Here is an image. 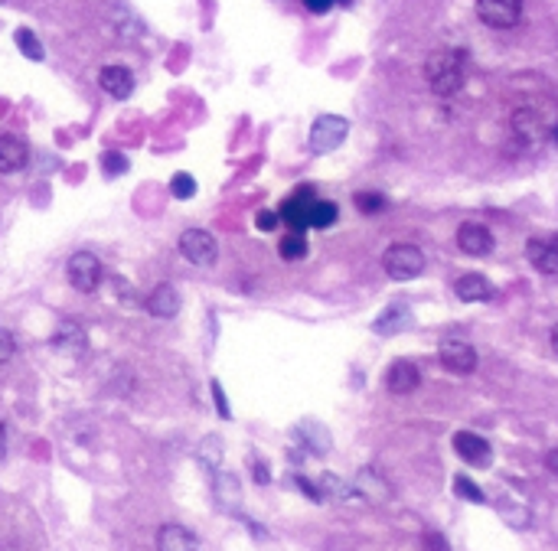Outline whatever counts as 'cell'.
<instances>
[{
  "instance_id": "obj_41",
  "label": "cell",
  "mask_w": 558,
  "mask_h": 551,
  "mask_svg": "<svg viewBox=\"0 0 558 551\" xmlns=\"http://www.w3.org/2000/svg\"><path fill=\"white\" fill-rule=\"evenodd\" d=\"M114 287H118V291H122V301H128V303H138V297H134V287H131V284H128V287H124V281H122V278H114Z\"/></svg>"
},
{
  "instance_id": "obj_38",
  "label": "cell",
  "mask_w": 558,
  "mask_h": 551,
  "mask_svg": "<svg viewBox=\"0 0 558 551\" xmlns=\"http://www.w3.org/2000/svg\"><path fill=\"white\" fill-rule=\"evenodd\" d=\"M301 4H304L310 13H317V17H320V13H330V11H334L336 0H301Z\"/></svg>"
},
{
  "instance_id": "obj_1",
  "label": "cell",
  "mask_w": 558,
  "mask_h": 551,
  "mask_svg": "<svg viewBox=\"0 0 558 551\" xmlns=\"http://www.w3.org/2000/svg\"><path fill=\"white\" fill-rule=\"evenodd\" d=\"M425 82L437 98H454L468 82V59L457 50H435L425 59Z\"/></svg>"
},
{
  "instance_id": "obj_17",
  "label": "cell",
  "mask_w": 558,
  "mask_h": 551,
  "mask_svg": "<svg viewBox=\"0 0 558 551\" xmlns=\"http://www.w3.org/2000/svg\"><path fill=\"white\" fill-rule=\"evenodd\" d=\"M157 551H200V539L186 525H161L157 531Z\"/></svg>"
},
{
  "instance_id": "obj_45",
  "label": "cell",
  "mask_w": 558,
  "mask_h": 551,
  "mask_svg": "<svg viewBox=\"0 0 558 551\" xmlns=\"http://www.w3.org/2000/svg\"><path fill=\"white\" fill-rule=\"evenodd\" d=\"M0 4H4V0H0Z\"/></svg>"
},
{
  "instance_id": "obj_20",
  "label": "cell",
  "mask_w": 558,
  "mask_h": 551,
  "mask_svg": "<svg viewBox=\"0 0 558 551\" xmlns=\"http://www.w3.org/2000/svg\"><path fill=\"white\" fill-rule=\"evenodd\" d=\"M295 437L304 444L310 453H317V457L330 453V447H334V437H330V431H326L324 424H317V421H301L295 428Z\"/></svg>"
},
{
  "instance_id": "obj_24",
  "label": "cell",
  "mask_w": 558,
  "mask_h": 551,
  "mask_svg": "<svg viewBox=\"0 0 558 551\" xmlns=\"http://www.w3.org/2000/svg\"><path fill=\"white\" fill-rule=\"evenodd\" d=\"M336 219H340L336 202L314 200V206H310V229H330V225H336Z\"/></svg>"
},
{
  "instance_id": "obj_18",
  "label": "cell",
  "mask_w": 558,
  "mask_h": 551,
  "mask_svg": "<svg viewBox=\"0 0 558 551\" xmlns=\"http://www.w3.org/2000/svg\"><path fill=\"white\" fill-rule=\"evenodd\" d=\"M98 85H102L112 98L124 101L134 91V75L128 66H105V69L98 72Z\"/></svg>"
},
{
  "instance_id": "obj_12",
  "label": "cell",
  "mask_w": 558,
  "mask_h": 551,
  "mask_svg": "<svg viewBox=\"0 0 558 551\" xmlns=\"http://www.w3.org/2000/svg\"><path fill=\"white\" fill-rule=\"evenodd\" d=\"M144 307H147V313L157 317V320H173V317L180 313V294H177L173 284L163 281L144 297Z\"/></svg>"
},
{
  "instance_id": "obj_16",
  "label": "cell",
  "mask_w": 558,
  "mask_h": 551,
  "mask_svg": "<svg viewBox=\"0 0 558 551\" xmlns=\"http://www.w3.org/2000/svg\"><path fill=\"white\" fill-rule=\"evenodd\" d=\"M509 124H513V134L526 144H538L542 138H546V121H542V114L532 108H516L513 111V118H509Z\"/></svg>"
},
{
  "instance_id": "obj_7",
  "label": "cell",
  "mask_w": 558,
  "mask_h": 551,
  "mask_svg": "<svg viewBox=\"0 0 558 551\" xmlns=\"http://www.w3.org/2000/svg\"><path fill=\"white\" fill-rule=\"evenodd\" d=\"M353 492L356 500L373 502V506H386L392 500V483L376 470V467H359L353 476Z\"/></svg>"
},
{
  "instance_id": "obj_22",
  "label": "cell",
  "mask_w": 558,
  "mask_h": 551,
  "mask_svg": "<svg viewBox=\"0 0 558 551\" xmlns=\"http://www.w3.org/2000/svg\"><path fill=\"white\" fill-rule=\"evenodd\" d=\"M89 346L85 342V330H82L79 323H59V330L52 333V350H59V352H82Z\"/></svg>"
},
{
  "instance_id": "obj_28",
  "label": "cell",
  "mask_w": 558,
  "mask_h": 551,
  "mask_svg": "<svg viewBox=\"0 0 558 551\" xmlns=\"http://www.w3.org/2000/svg\"><path fill=\"white\" fill-rule=\"evenodd\" d=\"M317 486H320V492H324V500H326V496H334V500H350V496H356L353 483H343L340 476H336V473H324Z\"/></svg>"
},
{
  "instance_id": "obj_2",
  "label": "cell",
  "mask_w": 558,
  "mask_h": 551,
  "mask_svg": "<svg viewBox=\"0 0 558 551\" xmlns=\"http://www.w3.org/2000/svg\"><path fill=\"white\" fill-rule=\"evenodd\" d=\"M382 271L398 284L415 281L425 274V251L418 245H408V241H396L382 251Z\"/></svg>"
},
{
  "instance_id": "obj_26",
  "label": "cell",
  "mask_w": 558,
  "mask_h": 551,
  "mask_svg": "<svg viewBox=\"0 0 558 551\" xmlns=\"http://www.w3.org/2000/svg\"><path fill=\"white\" fill-rule=\"evenodd\" d=\"M216 500L223 502L225 509H232L239 502V480L232 473H216Z\"/></svg>"
},
{
  "instance_id": "obj_34",
  "label": "cell",
  "mask_w": 558,
  "mask_h": 551,
  "mask_svg": "<svg viewBox=\"0 0 558 551\" xmlns=\"http://www.w3.org/2000/svg\"><path fill=\"white\" fill-rule=\"evenodd\" d=\"M13 352H17V342H13V333H11V330H4V327H0V366H4V362H11V359H13Z\"/></svg>"
},
{
  "instance_id": "obj_27",
  "label": "cell",
  "mask_w": 558,
  "mask_h": 551,
  "mask_svg": "<svg viewBox=\"0 0 558 551\" xmlns=\"http://www.w3.org/2000/svg\"><path fill=\"white\" fill-rule=\"evenodd\" d=\"M278 255L285 261H301L307 255V239L304 232H291V235H285V239L278 241Z\"/></svg>"
},
{
  "instance_id": "obj_5",
  "label": "cell",
  "mask_w": 558,
  "mask_h": 551,
  "mask_svg": "<svg viewBox=\"0 0 558 551\" xmlns=\"http://www.w3.org/2000/svg\"><path fill=\"white\" fill-rule=\"evenodd\" d=\"M180 255L190 264H196V268H213L216 258H219V245H216L213 232L206 229H186L180 235Z\"/></svg>"
},
{
  "instance_id": "obj_9",
  "label": "cell",
  "mask_w": 558,
  "mask_h": 551,
  "mask_svg": "<svg viewBox=\"0 0 558 551\" xmlns=\"http://www.w3.org/2000/svg\"><path fill=\"white\" fill-rule=\"evenodd\" d=\"M437 362L454 375H470L477 369V352L464 340H444L437 346Z\"/></svg>"
},
{
  "instance_id": "obj_25",
  "label": "cell",
  "mask_w": 558,
  "mask_h": 551,
  "mask_svg": "<svg viewBox=\"0 0 558 551\" xmlns=\"http://www.w3.org/2000/svg\"><path fill=\"white\" fill-rule=\"evenodd\" d=\"M13 40H17V50L27 56V59H33V62H43V56H46V50H43V43H40V36L33 30H27V27H20V30L13 33Z\"/></svg>"
},
{
  "instance_id": "obj_40",
  "label": "cell",
  "mask_w": 558,
  "mask_h": 551,
  "mask_svg": "<svg viewBox=\"0 0 558 551\" xmlns=\"http://www.w3.org/2000/svg\"><path fill=\"white\" fill-rule=\"evenodd\" d=\"M252 476H255V483H262V486H264L268 480H271V476H268V467H264L262 460H255V463H252Z\"/></svg>"
},
{
  "instance_id": "obj_37",
  "label": "cell",
  "mask_w": 558,
  "mask_h": 551,
  "mask_svg": "<svg viewBox=\"0 0 558 551\" xmlns=\"http://www.w3.org/2000/svg\"><path fill=\"white\" fill-rule=\"evenodd\" d=\"M295 483H297V490L304 492L310 502H324V492H320V486H317V483H310L307 476H301V473L295 476Z\"/></svg>"
},
{
  "instance_id": "obj_15",
  "label": "cell",
  "mask_w": 558,
  "mask_h": 551,
  "mask_svg": "<svg viewBox=\"0 0 558 551\" xmlns=\"http://www.w3.org/2000/svg\"><path fill=\"white\" fill-rule=\"evenodd\" d=\"M526 261L538 274H558V239H529Z\"/></svg>"
},
{
  "instance_id": "obj_42",
  "label": "cell",
  "mask_w": 558,
  "mask_h": 551,
  "mask_svg": "<svg viewBox=\"0 0 558 551\" xmlns=\"http://www.w3.org/2000/svg\"><path fill=\"white\" fill-rule=\"evenodd\" d=\"M546 470L558 476V447H552V451L546 453Z\"/></svg>"
},
{
  "instance_id": "obj_19",
  "label": "cell",
  "mask_w": 558,
  "mask_h": 551,
  "mask_svg": "<svg viewBox=\"0 0 558 551\" xmlns=\"http://www.w3.org/2000/svg\"><path fill=\"white\" fill-rule=\"evenodd\" d=\"M412 320H415V317H412V311H408L405 303H392V307H386V311L373 320V330H376L379 336H398L402 330L412 327Z\"/></svg>"
},
{
  "instance_id": "obj_4",
  "label": "cell",
  "mask_w": 558,
  "mask_h": 551,
  "mask_svg": "<svg viewBox=\"0 0 558 551\" xmlns=\"http://www.w3.org/2000/svg\"><path fill=\"white\" fill-rule=\"evenodd\" d=\"M66 278H69V284L79 294H95L105 278L102 261L95 258L91 251H75V255L66 261Z\"/></svg>"
},
{
  "instance_id": "obj_36",
  "label": "cell",
  "mask_w": 558,
  "mask_h": 551,
  "mask_svg": "<svg viewBox=\"0 0 558 551\" xmlns=\"http://www.w3.org/2000/svg\"><path fill=\"white\" fill-rule=\"evenodd\" d=\"M278 222H281V216H278V212L262 209L258 216H255V229H258V232H274V229H278Z\"/></svg>"
},
{
  "instance_id": "obj_14",
  "label": "cell",
  "mask_w": 558,
  "mask_h": 551,
  "mask_svg": "<svg viewBox=\"0 0 558 551\" xmlns=\"http://www.w3.org/2000/svg\"><path fill=\"white\" fill-rule=\"evenodd\" d=\"M454 294H457V301H464V303H490L497 297V287H493L483 274H460L454 281Z\"/></svg>"
},
{
  "instance_id": "obj_11",
  "label": "cell",
  "mask_w": 558,
  "mask_h": 551,
  "mask_svg": "<svg viewBox=\"0 0 558 551\" xmlns=\"http://www.w3.org/2000/svg\"><path fill=\"white\" fill-rule=\"evenodd\" d=\"M310 206H314V193H310V186H301L291 200L281 202L278 216H281V222H287L295 232H304L307 225H310Z\"/></svg>"
},
{
  "instance_id": "obj_23",
  "label": "cell",
  "mask_w": 558,
  "mask_h": 551,
  "mask_svg": "<svg viewBox=\"0 0 558 551\" xmlns=\"http://www.w3.org/2000/svg\"><path fill=\"white\" fill-rule=\"evenodd\" d=\"M497 512L503 516V519H507V525H513L516 531L532 529V512H529V506H523V502L509 500V496H499Z\"/></svg>"
},
{
  "instance_id": "obj_8",
  "label": "cell",
  "mask_w": 558,
  "mask_h": 551,
  "mask_svg": "<svg viewBox=\"0 0 558 551\" xmlns=\"http://www.w3.org/2000/svg\"><path fill=\"white\" fill-rule=\"evenodd\" d=\"M457 248L464 251L468 258H487L490 251L497 248V239H493V232L483 225V222H460V229H457Z\"/></svg>"
},
{
  "instance_id": "obj_29",
  "label": "cell",
  "mask_w": 558,
  "mask_h": 551,
  "mask_svg": "<svg viewBox=\"0 0 558 551\" xmlns=\"http://www.w3.org/2000/svg\"><path fill=\"white\" fill-rule=\"evenodd\" d=\"M353 202H356V209L363 212V216H376V212L386 209V196H382V193H376V190H359L353 196Z\"/></svg>"
},
{
  "instance_id": "obj_39",
  "label": "cell",
  "mask_w": 558,
  "mask_h": 551,
  "mask_svg": "<svg viewBox=\"0 0 558 551\" xmlns=\"http://www.w3.org/2000/svg\"><path fill=\"white\" fill-rule=\"evenodd\" d=\"M425 548L428 551H447V541L441 539V535H435V531H428V535H425Z\"/></svg>"
},
{
  "instance_id": "obj_13",
  "label": "cell",
  "mask_w": 558,
  "mask_h": 551,
  "mask_svg": "<svg viewBox=\"0 0 558 551\" xmlns=\"http://www.w3.org/2000/svg\"><path fill=\"white\" fill-rule=\"evenodd\" d=\"M418 385H421V372H418L415 362L396 359L392 366H389L386 389L392 391V395H412V391H418Z\"/></svg>"
},
{
  "instance_id": "obj_31",
  "label": "cell",
  "mask_w": 558,
  "mask_h": 551,
  "mask_svg": "<svg viewBox=\"0 0 558 551\" xmlns=\"http://www.w3.org/2000/svg\"><path fill=\"white\" fill-rule=\"evenodd\" d=\"M102 170L105 177H122V173L131 170V161H128V153L122 151H108L102 153Z\"/></svg>"
},
{
  "instance_id": "obj_10",
  "label": "cell",
  "mask_w": 558,
  "mask_h": 551,
  "mask_svg": "<svg viewBox=\"0 0 558 551\" xmlns=\"http://www.w3.org/2000/svg\"><path fill=\"white\" fill-rule=\"evenodd\" d=\"M451 444H454L457 457L464 463H470V467H490V463H493V447H490V441L480 437V434L457 431L454 437H451Z\"/></svg>"
},
{
  "instance_id": "obj_6",
  "label": "cell",
  "mask_w": 558,
  "mask_h": 551,
  "mask_svg": "<svg viewBox=\"0 0 558 551\" xmlns=\"http://www.w3.org/2000/svg\"><path fill=\"white\" fill-rule=\"evenodd\" d=\"M477 17L490 30H513L523 17V0H477Z\"/></svg>"
},
{
  "instance_id": "obj_21",
  "label": "cell",
  "mask_w": 558,
  "mask_h": 551,
  "mask_svg": "<svg viewBox=\"0 0 558 551\" xmlns=\"http://www.w3.org/2000/svg\"><path fill=\"white\" fill-rule=\"evenodd\" d=\"M30 161V151H27V144L20 138H13V134H4L0 138V173H17L27 167Z\"/></svg>"
},
{
  "instance_id": "obj_33",
  "label": "cell",
  "mask_w": 558,
  "mask_h": 551,
  "mask_svg": "<svg viewBox=\"0 0 558 551\" xmlns=\"http://www.w3.org/2000/svg\"><path fill=\"white\" fill-rule=\"evenodd\" d=\"M200 457H203L206 467H213V470H216V467H219V460H223V441H219V437H206Z\"/></svg>"
},
{
  "instance_id": "obj_32",
  "label": "cell",
  "mask_w": 558,
  "mask_h": 551,
  "mask_svg": "<svg viewBox=\"0 0 558 551\" xmlns=\"http://www.w3.org/2000/svg\"><path fill=\"white\" fill-rule=\"evenodd\" d=\"M170 193L177 196V200H193L196 196V180L190 177V173H177L170 180Z\"/></svg>"
},
{
  "instance_id": "obj_30",
  "label": "cell",
  "mask_w": 558,
  "mask_h": 551,
  "mask_svg": "<svg viewBox=\"0 0 558 551\" xmlns=\"http://www.w3.org/2000/svg\"><path fill=\"white\" fill-rule=\"evenodd\" d=\"M454 492L460 496V500L477 502V506H483V502H487V492L480 490V486L470 480V476H464V473H457V476H454Z\"/></svg>"
},
{
  "instance_id": "obj_3",
  "label": "cell",
  "mask_w": 558,
  "mask_h": 551,
  "mask_svg": "<svg viewBox=\"0 0 558 551\" xmlns=\"http://www.w3.org/2000/svg\"><path fill=\"white\" fill-rule=\"evenodd\" d=\"M346 134H350V121H346L343 114H320V118L310 124L307 147L314 153H330L346 141Z\"/></svg>"
},
{
  "instance_id": "obj_35",
  "label": "cell",
  "mask_w": 558,
  "mask_h": 551,
  "mask_svg": "<svg viewBox=\"0 0 558 551\" xmlns=\"http://www.w3.org/2000/svg\"><path fill=\"white\" fill-rule=\"evenodd\" d=\"M209 389H213V401H216V411H219V418H232V408H229V401H225V391L219 382H209Z\"/></svg>"
},
{
  "instance_id": "obj_43",
  "label": "cell",
  "mask_w": 558,
  "mask_h": 551,
  "mask_svg": "<svg viewBox=\"0 0 558 551\" xmlns=\"http://www.w3.org/2000/svg\"><path fill=\"white\" fill-rule=\"evenodd\" d=\"M4 457H7V428L0 424V460H4Z\"/></svg>"
},
{
  "instance_id": "obj_44",
  "label": "cell",
  "mask_w": 558,
  "mask_h": 551,
  "mask_svg": "<svg viewBox=\"0 0 558 551\" xmlns=\"http://www.w3.org/2000/svg\"><path fill=\"white\" fill-rule=\"evenodd\" d=\"M548 340H552V350H555V356H558V323L552 327V336H548Z\"/></svg>"
}]
</instances>
